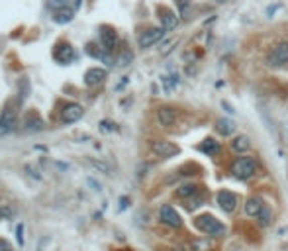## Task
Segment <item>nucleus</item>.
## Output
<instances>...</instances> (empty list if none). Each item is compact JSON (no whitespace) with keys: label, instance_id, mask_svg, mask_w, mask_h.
Wrapping results in <instances>:
<instances>
[{"label":"nucleus","instance_id":"f3484780","mask_svg":"<svg viewBox=\"0 0 288 251\" xmlns=\"http://www.w3.org/2000/svg\"><path fill=\"white\" fill-rule=\"evenodd\" d=\"M249 147H251V142L245 136H237L234 142H232V149H234L235 153H245V151H249Z\"/></svg>","mask_w":288,"mask_h":251},{"label":"nucleus","instance_id":"c756f323","mask_svg":"<svg viewBox=\"0 0 288 251\" xmlns=\"http://www.w3.org/2000/svg\"><path fill=\"white\" fill-rule=\"evenodd\" d=\"M218 2H226V0H218Z\"/></svg>","mask_w":288,"mask_h":251},{"label":"nucleus","instance_id":"0eeeda50","mask_svg":"<svg viewBox=\"0 0 288 251\" xmlns=\"http://www.w3.org/2000/svg\"><path fill=\"white\" fill-rule=\"evenodd\" d=\"M83 118V106L81 104H69L61 110V120L65 124H75Z\"/></svg>","mask_w":288,"mask_h":251},{"label":"nucleus","instance_id":"5701e85b","mask_svg":"<svg viewBox=\"0 0 288 251\" xmlns=\"http://www.w3.org/2000/svg\"><path fill=\"white\" fill-rule=\"evenodd\" d=\"M177 4H179V8H180V14H182L184 18H188L186 14H188V6H190V0H177Z\"/></svg>","mask_w":288,"mask_h":251},{"label":"nucleus","instance_id":"20e7f679","mask_svg":"<svg viewBox=\"0 0 288 251\" xmlns=\"http://www.w3.org/2000/svg\"><path fill=\"white\" fill-rule=\"evenodd\" d=\"M159 220H161L165 226H169V228H180V226H182L180 214L173 208V206H169V204L161 206V210H159Z\"/></svg>","mask_w":288,"mask_h":251},{"label":"nucleus","instance_id":"bb28decb","mask_svg":"<svg viewBox=\"0 0 288 251\" xmlns=\"http://www.w3.org/2000/svg\"><path fill=\"white\" fill-rule=\"evenodd\" d=\"M94 167H98V169H102V171H106V173H110V167L108 165H104V163H100V161H90Z\"/></svg>","mask_w":288,"mask_h":251},{"label":"nucleus","instance_id":"f257e3e1","mask_svg":"<svg viewBox=\"0 0 288 251\" xmlns=\"http://www.w3.org/2000/svg\"><path fill=\"white\" fill-rule=\"evenodd\" d=\"M194 226H196L202 233H206V235H214V237H220V235H224V233H226V226H224L220 220H216L212 214L198 216V218L194 220Z\"/></svg>","mask_w":288,"mask_h":251},{"label":"nucleus","instance_id":"9d476101","mask_svg":"<svg viewBox=\"0 0 288 251\" xmlns=\"http://www.w3.org/2000/svg\"><path fill=\"white\" fill-rule=\"evenodd\" d=\"M157 120H159V124L165 126V128L173 126L177 122V110L171 106H161L157 110Z\"/></svg>","mask_w":288,"mask_h":251},{"label":"nucleus","instance_id":"aec40b11","mask_svg":"<svg viewBox=\"0 0 288 251\" xmlns=\"http://www.w3.org/2000/svg\"><path fill=\"white\" fill-rule=\"evenodd\" d=\"M216 128L222 136H230V134H234V130H235L234 122H230V120H220Z\"/></svg>","mask_w":288,"mask_h":251},{"label":"nucleus","instance_id":"f8f14e48","mask_svg":"<svg viewBox=\"0 0 288 251\" xmlns=\"http://www.w3.org/2000/svg\"><path fill=\"white\" fill-rule=\"evenodd\" d=\"M263 210H265V202L259 197H251L245 202V214L251 216V218H259Z\"/></svg>","mask_w":288,"mask_h":251},{"label":"nucleus","instance_id":"39448f33","mask_svg":"<svg viewBox=\"0 0 288 251\" xmlns=\"http://www.w3.org/2000/svg\"><path fill=\"white\" fill-rule=\"evenodd\" d=\"M269 65L270 67H280V65H284L288 63V43H278L269 55Z\"/></svg>","mask_w":288,"mask_h":251},{"label":"nucleus","instance_id":"ddd939ff","mask_svg":"<svg viewBox=\"0 0 288 251\" xmlns=\"http://www.w3.org/2000/svg\"><path fill=\"white\" fill-rule=\"evenodd\" d=\"M159 20H161V28L163 30H175L177 28V24H179V18L171 12V10H167V8H159Z\"/></svg>","mask_w":288,"mask_h":251},{"label":"nucleus","instance_id":"393cba45","mask_svg":"<svg viewBox=\"0 0 288 251\" xmlns=\"http://www.w3.org/2000/svg\"><path fill=\"white\" fill-rule=\"evenodd\" d=\"M0 251H14V247H12L10 241H6V239L0 237Z\"/></svg>","mask_w":288,"mask_h":251},{"label":"nucleus","instance_id":"dca6fc26","mask_svg":"<svg viewBox=\"0 0 288 251\" xmlns=\"http://www.w3.org/2000/svg\"><path fill=\"white\" fill-rule=\"evenodd\" d=\"M104 79H106V71H104V69H98V67L90 69V71H87V75H85V83H87L89 87H94V85L102 83Z\"/></svg>","mask_w":288,"mask_h":251},{"label":"nucleus","instance_id":"f03ea898","mask_svg":"<svg viewBox=\"0 0 288 251\" xmlns=\"http://www.w3.org/2000/svg\"><path fill=\"white\" fill-rule=\"evenodd\" d=\"M257 171V161L253 157H237L232 163V175L239 180H247L251 179Z\"/></svg>","mask_w":288,"mask_h":251},{"label":"nucleus","instance_id":"6ab92c4d","mask_svg":"<svg viewBox=\"0 0 288 251\" xmlns=\"http://www.w3.org/2000/svg\"><path fill=\"white\" fill-rule=\"evenodd\" d=\"M200 151L206 153V155H216L218 151H220V144H218L216 140L208 138V140H204V142L200 144Z\"/></svg>","mask_w":288,"mask_h":251},{"label":"nucleus","instance_id":"1a4fd4ad","mask_svg":"<svg viewBox=\"0 0 288 251\" xmlns=\"http://www.w3.org/2000/svg\"><path fill=\"white\" fill-rule=\"evenodd\" d=\"M151 149H153V153L159 155V157H173V155L179 153V147L173 145L171 142H153V144H151Z\"/></svg>","mask_w":288,"mask_h":251},{"label":"nucleus","instance_id":"7ed1b4c3","mask_svg":"<svg viewBox=\"0 0 288 251\" xmlns=\"http://www.w3.org/2000/svg\"><path fill=\"white\" fill-rule=\"evenodd\" d=\"M16 122H18V112L12 104H8L2 110V116H0V136H6L10 132H14Z\"/></svg>","mask_w":288,"mask_h":251},{"label":"nucleus","instance_id":"2eb2a0df","mask_svg":"<svg viewBox=\"0 0 288 251\" xmlns=\"http://www.w3.org/2000/svg\"><path fill=\"white\" fill-rule=\"evenodd\" d=\"M100 37H102L104 49H108V51H112L116 47V43H118V36H116V32L112 28H102L100 30Z\"/></svg>","mask_w":288,"mask_h":251},{"label":"nucleus","instance_id":"a878e982","mask_svg":"<svg viewBox=\"0 0 288 251\" xmlns=\"http://www.w3.org/2000/svg\"><path fill=\"white\" fill-rule=\"evenodd\" d=\"M87 53L92 55V57H100V51H98V49H96V45H92V43L87 45Z\"/></svg>","mask_w":288,"mask_h":251},{"label":"nucleus","instance_id":"c85d7f7f","mask_svg":"<svg viewBox=\"0 0 288 251\" xmlns=\"http://www.w3.org/2000/svg\"><path fill=\"white\" fill-rule=\"evenodd\" d=\"M65 2H67V0H51V4H55V6H57V4H59V6H65Z\"/></svg>","mask_w":288,"mask_h":251},{"label":"nucleus","instance_id":"a211bd4d","mask_svg":"<svg viewBox=\"0 0 288 251\" xmlns=\"http://www.w3.org/2000/svg\"><path fill=\"white\" fill-rule=\"evenodd\" d=\"M200 193V186L198 184H184L177 189V197L179 198H194Z\"/></svg>","mask_w":288,"mask_h":251},{"label":"nucleus","instance_id":"cd10ccee","mask_svg":"<svg viewBox=\"0 0 288 251\" xmlns=\"http://www.w3.org/2000/svg\"><path fill=\"white\" fill-rule=\"evenodd\" d=\"M129 61H131V53H124V57H120V65H127V63H129Z\"/></svg>","mask_w":288,"mask_h":251},{"label":"nucleus","instance_id":"4468645a","mask_svg":"<svg viewBox=\"0 0 288 251\" xmlns=\"http://www.w3.org/2000/svg\"><path fill=\"white\" fill-rule=\"evenodd\" d=\"M43 128H45V122L37 116L36 112H30L26 116V120H24V130L26 132H41Z\"/></svg>","mask_w":288,"mask_h":251},{"label":"nucleus","instance_id":"9b49d317","mask_svg":"<svg viewBox=\"0 0 288 251\" xmlns=\"http://www.w3.org/2000/svg\"><path fill=\"white\" fill-rule=\"evenodd\" d=\"M55 59L59 63L67 65V63H71L73 59H75V49H73L69 43H59L57 49H55Z\"/></svg>","mask_w":288,"mask_h":251},{"label":"nucleus","instance_id":"423d86ee","mask_svg":"<svg viewBox=\"0 0 288 251\" xmlns=\"http://www.w3.org/2000/svg\"><path fill=\"white\" fill-rule=\"evenodd\" d=\"M216 200H218V206H220L224 212H228V214H232L235 210V206H237V197H235L234 193H230V191H220Z\"/></svg>","mask_w":288,"mask_h":251},{"label":"nucleus","instance_id":"412c9836","mask_svg":"<svg viewBox=\"0 0 288 251\" xmlns=\"http://www.w3.org/2000/svg\"><path fill=\"white\" fill-rule=\"evenodd\" d=\"M73 20V10L69 8H61V10H57V14H55V22H59V24H67V22H71Z\"/></svg>","mask_w":288,"mask_h":251},{"label":"nucleus","instance_id":"b1692460","mask_svg":"<svg viewBox=\"0 0 288 251\" xmlns=\"http://www.w3.org/2000/svg\"><path fill=\"white\" fill-rule=\"evenodd\" d=\"M257 220H259V224H261V226H267V224H269V220H270V212L267 210V208H265V210L261 212V216H259Z\"/></svg>","mask_w":288,"mask_h":251},{"label":"nucleus","instance_id":"4be33fe9","mask_svg":"<svg viewBox=\"0 0 288 251\" xmlns=\"http://www.w3.org/2000/svg\"><path fill=\"white\" fill-rule=\"evenodd\" d=\"M208 249H210L208 239H198V241L192 243V251H208Z\"/></svg>","mask_w":288,"mask_h":251},{"label":"nucleus","instance_id":"6e6552de","mask_svg":"<svg viewBox=\"0 0 288 251\" xmlns=\"http://www.w3.org/2000/svg\"><path fill=\"white\" fill-rule=\"evenodd\" d=\"M163 34H165V30L163 28H151V30H147V32H143L141 36H139V47H151L153 43H157L159 39L163 37Z\"/></svg>","mask_w":288,"mask_h":251}]
</instances>
